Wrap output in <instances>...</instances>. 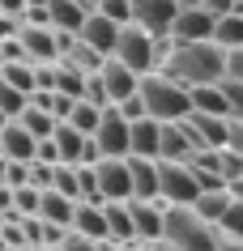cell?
Returning <instances> with one entry per match:
<instances>
[{"instance_id": "1", "label": "cell", "mask_w": 243, "mask_h": 251, "mask_svg": "<svg viewBox=\"0 0 243 251\" xmlns=\"http://www.w3.org/2000/svg\"><path fill=\"white\" fill-rule=\"evenodd\" d=\"M162 73H171L175 81H184L188 90L192 85H217V81H226V51L214 39L175 43L171 55L162 60Z\"/></svg>"}, {"instance_id": "2", "label": "cell", "mask_w": 243, "mask_h": 251, "mask_svg": "<svg viewBox=\"0 0 243 251\" xmlns=\"http://www.w3.org/2000/svg\"><path fill=\"white\" fill-rule=\"evenodd\" d=\"M136 94H141V102H145V115L158 119V124H175V119H188V115H192V94H188V85L175 81L171 73H162V68L145 73Z\"/></svg>"}, {"instance_id": "3", "label": "cell", "mask_w": 243, "mask_h": 251, "mask_svg": "<svg viewBox=\"0 0 243 251\" xmlns=\"http://www.w3.org/2000/svg\"><path fill=\"white\" fill-rule=\"evenodd\" d=\"M162 243H171L175 251H214L217 226L205 222L192 204H166V213H162Z\"/></svg>"}, {"instance_id": "4", "label": "cell", "mask_w": 243, "mask_h": 251, "mask_svg": "<svg viewBox=\"0 0 243 251\" xmlns=\"http://www.w3.org/2000/svg\"><path fill=\"white\" fill-rule=\"evenodd\" d=\"M111 55H115L120 64H128L133 73H141V77L162 64V60H158V34H149V30L133 26V22L120 26V39H115V51H111Z\"/></svg>"}, {"instance_id": "5", "label": "cell", "mask_w": 243, "mask_h": 251, "mask_svg": "<svg viewBox=\"0 0 243 251\" xmlns=\"http://www.w3.org/2000/svg\"><path fill=\"white\" fill-rule=\"evenodd\" d=\"M196 196H201V183H196V171L188 162L158 158V200L162 204H192Z\"/></svg>"}, {"instance_id": "6", "label": "cell", "mask_w": 243, "mask_h": 251, "mask_svg": "<svg viewBox=\"0 0 243 251\" xmlns=\"http://www.w3.org/2000/svg\"><path fill=\"white\" fill-rule=\"evenodd\" d=\"M94 175H98V196L103 200H133V171H128V158H98Z\"/></svg>"}, {"instance_id": "7", "label": "cell", "mask_w": 243, "mask_h": 251, "mask_svg": "<svg viewBox=\"0 0 243 251\" xmlns=\"http://www.w3.org/2000/svg\"><path fill=\"white\" fill-rule=\"evenodd\" d=\"M94 145H98V158H128V119L115 106L103 111V119L94 128Z\"/></svg>"}, {"instance_id": "8", "label": "cell", "mask_w": 243, "mask_h": 251, "mask_svg": "<svg viewBox=\"0 0 243 251\" xmlns=\"http://www.w3.org/2000/svg\"><path fill=\"white\" fill-rule=\"evenodd\" d=\"M98 81H103V90H107V102L120 106L124 98H133L141 90V73H133L128 64H120L115 55H107L103 64H98Z\"/></svg>"}, {"instance_id": "9", "label": "cell", "mask_w": 243, "mask_h": 251, "mask_svg": "<svg viewBox=\"0 0 243 251\" xmlns=\"http://www.w3.org/2000/svg\"><path fill=\"white\" fill-rule=\"evenodd\" d=\"M184 128H188V136H192L196 149H226V141H230V119L226 115L192 111V115L184 119Z\"/></svg>"}, {"instance_id": "10", "label": "cell", "mask_w": 243, "mask_h": 251, "mask_svg": "<svg viewBox=\"0 0 243 251\" xmlns=\"http://www.w3.org/2000/svg\"><path fill=\"white\" fill-rule=\"evenodd\" d=\"M179 13V0H133V26L149 34H171Z\"/></svg>"}, {"instance_id": "11", "label": "cell", "mask_w": 243, "mask_h": 251, "mask_svg": "<svg viewBox=\"0 0 243 251\" xmlns=\"http://www.w3.org/2000/svg\"><path fill=\"white\" fill-rule=\"evenodd\" d=\"M17 39H22L26 60H39V64H55V60H60V30L22 22V34H17Z\"/></svg>"}, {"instance_id": "12", "label": "cell", "mask_w": 243, "mask_h": 251, "mask_svg": "<svg viewBox=\"0 0 243 251\" xmlns=\"http://www.w3.org/2000/svg\"><path fill=\"white\" fill-rule=\"evenodd\" d=\"M77 39L85 43V47H94L98 55H111L115 51V39H120V22H111V17H103L98 9H90V17L81 22Z\"/></svg>"}, {"instance_id": "13", "label": "cell", "mask_w": 243, "mask_h": 251, "mask_svg": "<svg viewBox=\"0 0 243 251\" xmlns=\"http://www.w3.org/2000/svg\"><path fill=\"white\" fill-rule=\"evenodd\" d=\"M128 213H133L136 243H158L162 238V213H166L162 200H128Z\"/></svg>"}, {"instance_id": "14", "label": "cell", "mask_w": 243, "mask_h": 251, "mask_svg": "<svg viewBox=\"0 0 243 251\" xmlns=\"http://www.w3.org/2000/svg\"><path fill=\"white\" fill-rule=\"evenodd\" d=\"M162 145V124L149 115L128 119V158H158Z\"/></svg>"}, {"instance_id": "15", "label": "cell", "mask_w": 243, "mask_h": 251, "mask_svg": "<svg viewBox=\"0 0 243 251\" xmlns=\"http://www.w3.org/2000/svg\"><path fill=\"white\" fill-rule=\"evenodd\" d=\"M171 39H175V43H201V39H214V13H205L201 4L179 9V13H175V26H171Z\"/></svg>"}, {"instance_id": "16", "label": "cell", "mask_w": 243, "mask_h": 251, "mask_svg": "<svg viewBox=\"0 0 243 251\" xmlns=\"http://www.w3.org/2000/svg\"><path fill=\"white\" fill-rule=\"evenodd\" d=\"M68 230H77L85 238H111L107 230V209H103V200H77V209H73V226Z\"/></svg>"}, {"instance_id": "17", "label": "cell", "mask_w": 243, "mask_h": 251, "mask_svg": "<svg viewBox=\"0 0 243 251\" xmlns=\"http://www.w3.org/2000/svg\"><path fill=\"white\" fill-rule=\"evenodd\" d=\"M90 0H47V26L52 30H68V34H77L81 22L90 17Z\"/></svg>"}, {"instance_id": "18", "label": "cell", "mask_w": 243, "mask_h": 251, "mask_svg": "<svg viewBox=\"0 0 243 251\" xmlns=\"http://www.w3.org/2000/svg\"><path fill=\"white\" fill-rule=\"evenodd\" d=\"M34 149H39V141H34L17 119H4V128H0V153L9 162H30Z\"/></svg>"}, {"instance_id": "19", "label": "cell", "mask_w": 243, "mask_h": 251, "mask_svg": "<svg viewBox=\"0 0 243 251\" xmlns=\"http://www.w3.org/2000/svg\"><path fill=\"white\" fill-rule=\"evenodd\" d=\"M192 153H196V145H192V136H188V128H184V119H175V124H162L158 158H162V162H188Z\"/></svg>"}, {"instance_id": "20", "label": "cell", "mask_w": 243, "mask_h": 251, "mask_svg": "<svg viewBox=\"0 0 243 251\" xmlns=\"http://www.w3.org/2000/svg\"><path fill=\"white\" fill-rule=\"evenodd\" d=\"M52 141H55V153H60V162H68V166H81L85 162V145H90V136L85 132H77L73 124H55V132H52Z\"/></svg>"}, {"instance_id": "21", "label": "cell", "mask_w": 243, "mask_h": 251, "mask_svg": "<svg viewBox=\"0 0 243 251\" xmlns=\"http://www.w3.org/2000/svg\"><path fill=\"white\" fill-rule=\"evenodd\" d=\"M133 200H158V158H128Z\"/></svg>"}, {"instance_id": "22", "label": "cell", "mask_w": 243, "mask_h": 251, "mask_svg": "<svg viewBox=\"0 0 243 251\" xmlns=\"http://www.w3.org/2000/svg\"><path fill=\"white\" fill-rule=\"evenodd\" d=\"M192 111H205V115H226L230 119V98H226V85H192Z\"/></svg>"}, {"instance_id": "23", "label": "cell", "mask_w": 243, "mask_h": 251, "mask_svg": "<svg viewBox=\"0 0 243 251\" xmlns=\"http://www.w3.org/2000/svg\"><path fill=\"white\" fill-rule=\"evenodd\" d=\"M73 209H77V200H68L64 192H55V187H47L39 200V217L43 222H52V226H73Z\"/></svg>"}, {"instance_id": "24", "label": "cell", "mask_w": 243, "mask_h": 251, "mask_svg": "<svg viewBox=\"0 0 243 251\" xmlns=\"http://www.w3.org/2000/svg\"><path fill=\"white\" fill-rule=\"evenodd\" d=\"M103 209H107V230H111V238L115 243H136V234H133V213H128V200H103Z\"/></svg>"}, {"instance_id": "25", "label": "cell", "mask_w": 243, "mask_h": 251, "mask_svg": "<svg viewBox=\"0 0 243 251\" xmlns=\"http://www.w3.org/2000/svg\"><path fill=\"white\" fill-rule=\"evenodd\" d=\"M214 43L222 47V51H235V47H243V9L214 17Z\"/></svg>"}, {"instance_id": "26", "label": "cell", "mask_w": 243, "mask_h": 251, "mask_svg": "<svg viewBox=\"0 0 243 251\" xmlns=\"http://www.w3.org/2000/svg\"><path fill=\"white\" fill-rule=\"evenodd\" d=\"M85 77H90V73H81L77 64L55 60V94H64V98H81V94H85Z\"/></svg>"}, {"instance_id": "27", "label": "cell", "mask_w": 243, "mask_h": 251, "mask_svg": "<svg viewBox=\"0 0 243 251\" xmlns=\"http://www.w3.org/2000/svg\"><path fill=\"white\" fill-rule=\"evenodd\" d=\"M103 111H107V106L90 102V98H77L64 124H73V128H77V132H85V136H94V128H98V119H103Z\"/></svg>"}, {"instance_id": "28", "label": "cell", "mask_w": 243, "mask_h": 251, "mask_svg": "<svg viewBox=\"0 0 243 251\" xmlns=\"http://www.w3.org/2000/svg\"><path fill=\"white\" fill-rule=\"evenodd\" d=\"M17 124H22L34 141H47V136L55 132V124H60V119H55L52 111H43V106H26V111L17 115Z\"/></svg>"}, {"instance_id": "29", "label": "cell", "mask_w": 243, "mask_h": 251, "mask_svg": "<svg viewBox=\"0 0 243 251\" xmlns=\"http://www.w3.org/2000/svg\"><path fill=\"white\" fill-rule=\"evenodd\" d=\"M0 81L17 85L22 94H34V60H4L0 64Z\"/></svg>"}, {"instance_id": "30", "label": "cell", "mask_w": 243, "mask_h": 251, "mask_svg": "<svg viewBox=\"0 0 243 251\" xmlns=\"http://www.w3.org/2000/svg\"><path fill=\"white\" fill-rule=\"evenodd\" d=\"M226 204H230V192H226V187H214V192H201V196L192 200V209L201 213L205 222H214V226L222 222V213H226Z\"/></svg>"}, {"instance_id": "31", "label": "cell", "mask_w": 243, "mask_h": 251, "mask_svg": "<svg viewBox=\"0 0 243 251\" xmlns=\"http://www.w3.org/2000/svg\"><path fill=\"white\" fill-rule=\"evenodd\" d=\"M26 106H30V94H22L9 81H0V119H17Z\"/></svg>"}, {"instance_id": "32", "label": "cell", "mask_w": 243, "mask_h": 251, "mask_svg": "<svg viewBox=\"0 0 243 251\" xmlns=\"http://www.w3.org/2000/svg\"><path fill=\"white\" fill-rule=\"evenodd\" d=\"M39 200H43V187H34V183L13 187V213L17 217H39Z\"/></svg>"}, {"instance_id": "33", "label": "cell", "mask_w": 243, "mask_h": 251, "mask_svg": "<svg viewBox=\"0 0 243 251\" xmlns=\"http://www.w3.org/2000/svg\"><path fill=\"white\" fill-rule=\"evenodd\" d=\"M52 187H55V192H64L68 200H81V187H77V166H68V162H55Z\"/></svg>"}, {"instance_id": "34", "label": "cell", "mask_w": 243, "mask_h": 251, "mask_svg": "<svg viewBox=\"0 0 243 251\" xmlns=\"http://www.w3.org/2000/svg\"><path fill=\"white\" fill-rule=\"evenodd\" d=\"M94 9L103 17H111V22H120V26L133 22V0H94Z\"/></svg>"}, {"instance_id": "35", "label": "cell", "mask_w": 243, "mask_h": 251, "mask_svg": "<svg viewBox=\"0 0 243 251\" xmlns=\"http://www.w3.org/2000/svg\"><path fill=\"white\" fill-rule=\"evenodd\" d=\"M217 230H226V234L243 238V200H235V196H230V204H226V213H222Z\"/></svg>"}, {"instance_id": "36", "label": "cell", "mask_w": 243, "mask_h": 251, "mask_svg": "<svg viewBox=\"0 0 243 251\" xmlns=\"http://www.w3.org/2000/svg\"><path fill=\"white\" fill-rule=\"evenodd\" d=\"M55 251H98V238H85V234H77V230H68L64 243H60Z\"/></svg>"}, {"instance_id": "37", "label": "cell", "mask_w": 243, "mask_h": 251, "mask_svg": "<svg viewBox=\"0 0 243 251\" xmlns=\"http://www.w3.org/2000/svg\"><path fill=\"white\" fill-rule=\"evenodd\" d=\"M4 183L9 187H26L30 183V162H9V166H4Z\"/></svg>"}, {"instance_id": "38", "label": "cell", "mask_w": 243, "mask_h": 251, "mask_svg": "<svg viewBox=\"0 0 243 251\" xmlns=\"http://www.w3.org/2000/svg\"><path fill=\"white\" fill-rule=\"evenodd\" d=\"M226 81H235V85H243V47H235V51H226Z\"/></svg>"}, {"instance_id": "39", "label": "cell", "mask_w": 243, "mask_h": 251, "mask_svg": "<svg viewBox=\"0 0 243 251\" xmlns=\"http://www.w3.org/2000/svg\"><path fill=\"white\" fill-rule=\"evenodd\" d=\"M222 85H226V98H230V119L243 124V85H235V81H222Z\"/></svg>"}, {"instance_id": "40", "label": "cell", "mask_w": 243, "mask_h": 251, "mask_svg": "<svg viewBox=\"0 0 243 251\" xmlns=\"http://www.w3.org/2000/svg\"><path fill=\"white\" fill-rule=\"evenodd\" d=\"M17 34H22V17L0 13V43H4V39H17Z\"/></svg>"}, {"instance_id": "41", "label": "cell", "mask_w": 243, "mask_h": 251, "mask_svg": "<svg viewBox=\"0 0 243 251\" xmlns=\"http://www.w3.org/2000/svg\"><path fill=\"white\" fill-rule=\"evenodd\" d=\"M201 9H205V13H214V17H222V13H235L239 0H201Z\"/></svg>"}, {"instance_id": "42", "label": "cell", "mask_w": 243, "mask_h": 251, "mask_svg": "<svg viewBox=\"0 0 243 251\" xmlns=\"http://www.w3.org/2000/svg\"><path fill=\"white\" fill-rule=\"evenodd\" d=\"M214 251H243V238L226 234V230H217V243H214Z\"/></svg>"}, {"instance_id": "43", "label": "cell", "mask_w": 243, "mask_h": 251, "mask_svg": "<svg viewBox=\"0 0 243 251\" xmlns=\"http://www.w3.org/2000/svg\"><path fill=\"white\" fill-rule=\"evenodd\" d=\"M0 217H17L13 213V187L9 183H0Z\"/></svg>"}, {"instance_id": "44", "label": "cell", "mask_w": 243, "mask_h": 251, "mask_svg": "<svg viewBox=\"0 0 243 251\" xmlns=\"http://www.w3.org/2000/svg\"><path fill=\"white\" fill-rule=\"evenodd\" d=\"M226 145L243 158V124H239V119H230V141H226Z\"/></svg>"}, {"instance_id": "45", "label": "cell", "mask_w": 243, "mask_h": 251, "mask_svg": "<svg viewBox=\"0 0 243 251\" xmlns=\"http://www.w3.org/2000/svg\"><path fill=\"white\" fill-rule=\"evenodd\" d=\"M0 13H13V17H22V13H26V0H0Z\"/></svg>"}, {"instance_id": "46", "label": "cell", "mask_w": 243, "mask_h": 251, "mask_svg": "<svg viewBox=\"0 0 243 251\" xmlns=\"http://www.w3.org/2000/svg\"><path fill=\"white\" fill-rule=\"evenodd\" d=\"M154 251H175V247H171V243H162V238H158V243H154Z\"/></svg>"}, {"instance_id": "47", "label": "cell", "mask_w": 243, "mask_h": 251, "mask_svg": "<svg viewBox=\"0 0 243 251\" xmlns=\"http://www.w3.org/2000/svg\"><path fill=\"white\" fill-rule=\"evenodd\" d=\"M4 166H9V158H4V153H0V183H4Z\"/></svg>"}, {"instance_id": "48", "label": "cell", "mask_w": 243, "mask_h": 251, "mask_svg": "<svg viewBox=\"0 0 243 251\" xmlns=\"http://www.w3.org/2000/svg\"><path fill=\"white\" fill-rule=\"evenodd\" d=\"M192 4H201V0H179V9H192Z\"/></svg>"}, {"instance_id": "49", "label": "cell", "mask_w": 243, "mask_h": 251, "mask_svg": "<svg viewBox=\"0 0 243 251\" xmlns=\"http://www.w3.org/2000/svg\"><path fill=\"white\" fill-rule=\"evenodd\" d=\"M0 230H4V217H0Z\"/></svg>"}, {"instance_id": "50", "label": "cell", "mask_w": 243, "mask_h": 251, "mask_svg": "<svg viewBox=\"0 0 243 251\" xmlns=\"http://www.w3.org/2000/svg\"><path fill=\"white\" fill-rule=\"evenodd\" d=\"M0 64H4V51H0Z\"/></svg>"}, {"instance_id": "51", "label": "cell", "mask_w": 243, "mask_h": 251, "mask_svg": "<svg viewBox=\"0 0 243 251\" xmlns=\"http://www.w3.org/2000/svg\"><path fill=\"white\" fill-rule=\"evenodd\" d=\"M0 128H4V119H0Z\"/></svg>"}, {"instance_id": "52", "label": "cell", "mask_w": 243, "mask_h": 251, "mask_svg": "<svg viewBox=\"0 0 243 251\" xmlns=\"http://www.w3.org/2000/svg\"><path fill=\"white\" fill-rule=\"evenodd\" d=\"M124 251H133V247H124Z\"/></svg>"}, {"instance_id": "53", "label": "cell", "mask_w": 243, "mask_h": 251, "mask_svg": "<svg viewBox=\"0 0 243 251\" xmlns=\"http://www.w3.org/2000/svg\"><path fill=\"white\" fill-rule=\"evenodd\" d=\"M90 4H94V0H90Z\"/></svg>"}]
</instances>
